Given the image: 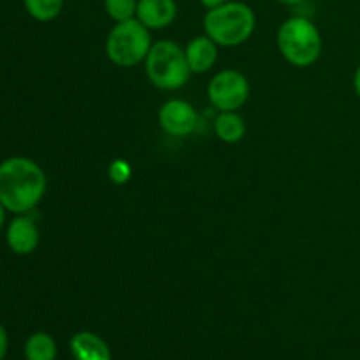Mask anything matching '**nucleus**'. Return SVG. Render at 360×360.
Instances as JSON below:
<instances>
[{
    "label": "nucleus",
    "mask_w": 360,
    "mask_h": 360,
    "mask_svg": "<svg viewBox=\"0 0 360 360\" xmlns=\"http://www.w3.org/2000/svg\"><path fill=\"white\" fill-rule=\"evenodd\" d=\"M46 193V174L37 162L9 157L0 162V202L7 213L27 214Z\"/></svg>",
    "instance_id": "1"
},
{
    "label": "nucleus",
    "mask_w": 360,
    "mask_h": 360,
    "mask_svg": "<svg viewBox=\"0 0 360 360\" xmlns=\"http://www.w3.org/2000/svg\"><path fill=\"white\" fill-rule=\"evenodd\" d=\"M257 18L245 2H225L224 6L207 9L204 16V32L218 46L232 48L248 41L255 32Z\"/></svg>",
    "instance_id": "2"
},
{
    "label": "nucleus",
    "mask_w": 360,
    "mask_h": 360,
    "mask_svg": "<svg viewBox=\"0 0 360 360\" xmlns=\"http://www.w3.org/2000/svg\"><path fill=\"white\" fill-rule=\"evenodd\" d=\"M278 48L288 63L295 67H308L320 58L322 35L308 18H288L278 30Z\"/></svg>",
    "instance_id": "3"
},
{
    "label": "nucleus",
    "mask_w": 360,
    "mask_h": 360,
    "mask_svg": "<svg viewBox=\"0 0 360 360\" xmlns=\"http://www.w3.org/2000/svg\"><path fill=\"white\" fill-rule=\"evenodd\" d=\"M146 74L160 90H178L190 79L185 49L172 41H158L151 46L146 58Z\"/></svg>",
    "instance_id": "4"
},
{
    "label": "nucleus",
    "mask_w": 360,
    "mask_h": 360,
    "mask_svg": "<svg viewBox=\"0 0 360 360\" xmlns=\"http://www.w3.org/2000/svg\"><path fill=\"white\" fill-rule=\"evenodd\" d=\"M150 28L144 27L137 18L120 21L105 39V55L115 65L134 67L143 62L151 49Z\"/></svg>",
    "instance_id": "5"
},
{
    "label": "nucleus",
    "mask_w": 360,
    "mask_h": 360,
    "mask_svg": "<svg viewBox=\"0 0 360 360\" xmlns=\"http://www.w3.org/2000/svg\"><path fill=\"white\" fill-rule=\"evenodd\" d=\"M250 95V83L238 70H221L207 86V97L210 102L218 111H238Z\"/></svg>",
    "instance_id": "6"
},
{
    "label": "nucleus",
    "mask_w": 360,
    "mask_h": 360,
    "mask_svg": "<svg viewBox=\"0 0 360 360\" xmlns=\"http://www.w3.org/2000/svg\"><path fill=\"white\" fill-rule=\"evenodd\" d=\"M158 123L162 130L172 137H186L199 125V116L192 104L181 98L167 101L158 111Z\"/></svg>",
    "instance_id": "7"
},
{
    "label": "nucleus",
    "mask_w": 360,
    "mask_h": 360,
    "mask_svg": "<svg viewBox=\"0 0 360 360\" xmlns=\"http://www.w3.org/2000/svg\"><path fill=\"white\" fill-rule=\"evenodd\" d=\"M6 241L11 252L16 253V255L34 253L37 250L39 241H41L39 227L34 218L28 217V213L16 214L6 229Z\"/></svg>",
    "instance_id": "8"
},
{
    "label": "nucleus",
    "mask_w": 360,
    "mask_h": 360,
    "mask_svg": "<svg viewBox=\"0 0 360 360\" xmlns=\"http://www.w3.org/2000/svg\"><path fill=\"white\" fill-rule=\"evenodd\" d=\"M178 16L176 0H139L136 18L150 30L169 27Z\"/></svg>",
    "instance_id": "9"
},
{
    "label": "nucleus",
    "mask_w": 360,
    "mask_h": 360,
    "mask_svg": "<svg viewBox=\"0 0 360 360\" xmlns=\"http://www.w3.org/2000/svg\"><path fill=\"white\" fill-rule=\"evenodd\" d=\"M217 42H214L213 39L207 37V35L193 37L185 48L186 62H188L190 70L195 74L207 72V70L214 65V62H217Z\"/></svg>",
    "instance_id": "10"
},
{
    "label": "nucleus",
    "mask_w": 360,
    "mask_h": 360,
    "mask_svg": "<svg viewBox=\"0 0 360 360\" xmlns=\"http://www.w3.org/2000/svg\"><path fill=\"white\" fill-rule=\"evenodd\" d=\"M70 354L74 360H112L108 343L88 330H81L70 338Z\"/></svg>",
    "instance_id": "11"
},
{
    "label": "nucleus",
    "mask_w": 360,
    "mask_h": 360,
    "mask_svg": "<svg viewBox=\"0 0 360 360\" xmlns=\"http://www.w3.org/2000/svg\"><path fill=\"white\" fill-rule=\"evenodd\" d=\"M214 132H217L218 139L224 143H239L246 134L245 120L236 111H221L214 120Z\"/></svg>",
    "instance_id": "12"
},
{
    "label": "nucleus",
    "mask_w": 360,
    "mask_h": 360,
    "mask_svg": "<svg viewBox=\"0 0 360 360\" xmlns=\"http://www.w3.org/2000/svg\"><path fill=\"white\" fill-rule=\"evenodd\" d=\"M58 348L48 333H34L25 341V360H55Z\"/></svg>",
    "instance_id": "13"
},
{
    "label": "nucleus",
    "mask_w": 360,
    "mask_h": 360,
    "mask_svg": "<svg viewBox=\"0 0 360 360\" xmlns=\"http://www.w3.org/2000/svg\"><path fill=\"white\" fill-rule=\"evenodd\" d=\"M23 6L28 16L48 23L60 16L63 9V0H23Z\"/></svg>",
    "instance_id": "14"
},
{
    "label": "nucleus",
    "mask_w": 360,
    "mask_h": 360,
    "mask_svg": "<svg viewBox=\"0 0 360 360\" xmlns=\"http://www.w3.org/2000/svg\"><path fill=\"white\" fill-rule=\"evenodd\" d=\"M137 2L139 0H104V9L116 23L136 18Z\"/></svg>",
    "instance_id": "15"
},
{
    "label": "nucleus",
    "mask_w": 360,
    "mask_h": 360,
    "mask_svg": "<svg viewBox=\"0 0 360 360\" xmlns=\"http://www.w3.org/2000/svg\"><path fill=\"white\" fill-rule=\"evenodd\" d=\"M109 176L115 183H125L130 176V167L127 162H115L109 169Z\"/></svg>",
    "instance_id": "16"
},
{
    "label": "nucleus",
    "mask_w": 360,
    "mask_h": 360,
    "mask_svg": "<svg viewBox=\"0 0 360 360\" xmlns=\"http://www.w3.org/2000/svg\"><path fill=\"white\" fill-rule=\"evenodd\" d=\"M7 352H9V334H7L6 327L0 323V360L7 357Z\"/></svg>",
    "instance_id": "17"
},
{
    "label": "nucleus",
    "mask_w": 360,
    "mask_h": 360,
    "mask_svg": "<svg viewBox=\"0 0 360 360\" xmlns=\"http://www.w3.org/2000/svg\"><path fill=\"white\" fill-rule=\"evenodd\" d=\"M225 2H229V0H200V4H202L206 9H214V7L224 6Z\"/></svg>",
    "instance_id": "18"
},
{
    "label": "nucleus",
    "mask_w": 360,
    "mask_h": 360,
    "mask_svg": "<svg viewBox=\"0 0 360 360\" xmlns=\"http://www.w3.org/2000/svg\"><path fill=\"white\" fill-rule=\"evenodd\" d=\"M354 88H355V94L359 95L360 98V65L357 67V70H355V76H354Z\"/></svg>",
    "instance_id": "19"
},
{
    "label": "nucleus",
    "mask_w": 360,
    "mask_h": 360,
    "mask_svg": "<svg viewBox=\"0 0 360 360\" xmlns=\"http://www.w3.org/2000/svg\"><path fill=\"white\" fill-rule=\"evenodd\" d=\"M6 213H7V210L4 207V204L0 202V229H2L4 224H6Z\"/></svg>",
    "instance_id": "20"
},
{
    "label": "nucleus",
    "mask_w": 360,
    "mask_h": 360,
    "mask_svg": "<svg viewBox=\"0 0 360 360\" xmlns=\"http://www.w3.org/2000/svg\"><path fill=\"white\" fill-rule=\"evenodd\" d=\"M276 2L285 4V6H295V4H301L304 2V0H276Z\"/></svg>",
    "instance_id": "21"
}]
</instances>
